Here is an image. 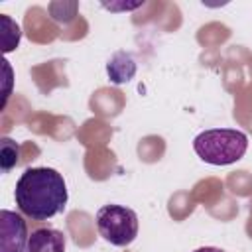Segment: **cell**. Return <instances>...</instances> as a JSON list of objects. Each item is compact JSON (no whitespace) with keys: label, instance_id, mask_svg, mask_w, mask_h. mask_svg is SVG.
<instances>
[{"label":"cell","instance_id":"6da1fadb","mask_svg":"<svg viewBox=\"0 0 252 252\" xmlns=\"http://www.w3.org/2000/svg\"><path fill=\"white\" fill-rule=\"evenodd\" d=\"M14 199L22 215L33 220H47L67 205V185L53 167H28L16 181Z\"/></svg>","mask_w":252,"mask_h":252},{"label":"cell","instance_id":"8992f818","mask_svg":"<svg viewBox=\"0 0 252 252\" xmlns=\"http://www.w3.org/2000/svg\"><path fill=\"white\" fill-rule=\"evenodd\" d=\"M106 71H108L112 83H116V85L128 83V81L134 77V73H136V63H134L132 55L120 51V53H116V55L108 61Z\"/></svg>","mask_w":252,"mask_h":252},{"label":"cell","instance_id":"9c48e42d","mask_svg":"<svg viewBox=\"0 0 252 252\" xmlns=\"http://www.w3.org/2000/svg\"><path fill=\"white\" fill-rule=\"evenodd\" d=\"M193 252H224V250H220V248H217V246H201V248H197V250H193Z\"/></svg>","mask_w":252,"mask_h":252},{"label":"cell","instance_id":"ba28073f","mask_svg":"<svg viewBox=\"0 0 252 252\" xmlns=\"http://www.w3.org/2000/svg\"><path fill=\"white\" fill-rule=\"evenodd\" d=\"M0 20H2V28H4V32H2V49H4V53H10V51H14L16 47H18V43H20V35H22V32H20V28H18V24H14L8 16H0Z\"/></svg>","mask_w":252,"mask_h":252},{"label":"cell","instance_id":"277c9868","mask_svg":"<svg viewBox=\"0 0 252 252\" xmlns=\"http://www.w3.org/2000/svg\"><path fill=\"white\" fill-rule=\"evenodd\" d=\"M28 238L30 234L26 220L20 215L4 209L0 213V252H24Z\"/></svg>","mask_w":252,"mask_h":252},{"label":"cell","instance_id":"5b68a950","mask_svg":"<svg viewBox=\"0 0 252 252\" xmlns=\"http://www.w3.org/2000/svg\"><path fill=\"white\" fill-rule=\"evenodd\" d=\"M24 252H65V234L51 226L32 230Z\"/></svg>","mask_w":252,"mask_h":252},{"label":"cell","instance_id":"3957f363","mask_svg":"<svg viewBox=\"0 0 252 252\" xmlns=\"http://www.w3.org/2000/svg\"><path fill=\"white\" fill-rule=\"evenodd\" d=\"M96 230L112 246H128L138 236V215L122 205H104L96 211Z\"/></svg>","mask_w":252,"mask_h":252},{"label":"cell","instance_id":"7a4b0ae2","mask_svg":"<svg viewBox=\"0 0 252 252\" xmlns=\"http://www.w3.org/2000/svg\"><path fill=\"white\" fill-rule=\"evenodd\" d=\"M195 154L211 165H230L244 158L248 150V138L234 128H213L195 136Z\"/></svg>","mask_w":252,"mask_h":252},{"label":"cell","instance_id":"52a82bcc","mask_svg":"<svg viewBox=\"0 0 252 252\" xmlns=\"http://www.w3.org/2000/svg\"><path fill=\"white\" fill-rule=\"evenodd\" d=\"M18 156H20V146L14 140H10V138H2L0 140V165H2V173H8L18 163Z\"/></svg>","mask_w":252,"mask_h":252}]
</instances>
